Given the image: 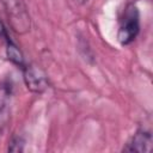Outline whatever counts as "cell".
<instances>
[{"mask_svg":"<svg viewBox=\"0 0 153 153\" xmlns=\"http://www.w3.org/2000/svg\"><path fill=\"white\" fill-rule=\"evenodd\" d=\"M12 94V87L11 84L4 81L0 82V126L4 124L5 117L7 114V105L11 99Z\"/></svg>","mask_w":153,"mask_h":153,"instance_id":"obj_6","label":"cell"},{"mask_svg":"<svg viewBox=\"0 0 153 153\" xmlns=\"http://www.w3.org/2000/svg\"><path fill=\"white\" fill-rule=\"evenodd\" d=\"M75 1H76L78 4H81V5H82V4H86L88 0H75Z\"/></svg>","mask_w":153,"mask_h":153,"instance_id":"obj_9","label":"cell"},{"mask_svg":"<svg viewBox=\"0 0 153 153\" xmlns=\"http://www.w3.org/2000/svg\"><path fill=\"white\" fill-rule=\"evenodd\" d=\"M7 36H8V35H7V32H6V29H5L4 24H2V22L0 20V38L5 39Z\"/></svg>","mask_w":153,"mask_h":153,"instance_id":"obj_8","label":"cell"},{"mask_svg":"<svg viewBox=\"0 0 153 153\" xmlns=\"http://www.w3.org/2000/svg\"><path fill=\"white\" fill-rule=\"evenodd\" d=\"M151 147H152V135H151V133L145 130V129H139L133 135V137L129 140V142L123 147V151L145 153V152H149Z\"/></svg>","mask_w":153,"mask_h":153,"instance_id":"obj_4","label":"cell"},{"mask_svg":"<svg viewBox=\"0 0 153 153\" xmlns=\"http://www.w3.org/2000/svg\"><path fill=\"white\" fill-rule=\"evenodd\" d=\"M11 29L18 33L24 35L27 33L31 29V19L27 12V8L23 0H0Z\"/></svg>","mask_w":153,"mask_h":153,"instance_id":"obj_1","label":"cell"},{"mask_svg":"<svg viewBox=\"0 0 153 153\" xmlns=\"http://www.w3.org/2000/svg\"><path fill=\"white\" fill-rule=\"evenodd\" d=\"M5 43H6V56L7 59L16 66L20 67L22 69L25 67V60H24V56H23V53L22 50L18 48V45L7 36L5 38Z\"/></svg>","mask_w":153,"mask_h":153,"instance_id":"obj_5","label":"cell"},{"mask_svg":"<svg viewBox=\"0 0 153 153\" xmlns=\"http://www.w3.org/2000/svg\"><path fill=\"white\" fill-rule=\"evenodd\" d=\"M22 71L24 82L27 90H30L33 93H42L48 88V78L39 67L35 65H25V67Z\"/></svg>","mask_w":153,"mask_h":153,"instance_id":"obj_3","label":"cell"},{"mask_svg":"<svg viewBox=\"0 0 153 153\" xmlns=\"http://www.w3.org/2000/svg\"><path fill=\"white\" fill-rule=\"evenodd\" d=\"M140 31V13L139 8L134 4H129L126 6L123 11V16L120 22L117 39L120 44L128 45L135 41Z\"/></svg>","mask_w":153,"mask_h":153,"instance_id":"obj_2","label":"cell"},{"mask_svg":"<svg viewBox=\"0 0 153 153\" xmlns=\"http://www.w3.org/2000/svg\"><path fill=\"white\" fill-rule=\"evenodd\" d=\"M24 145H25V141L22 136H13L8 143V151L10 152H23Z\"/></svg>","mask_w":153,"mask_h":153,"instance_id":"obj_7","label":"cell"}]
</instances>
